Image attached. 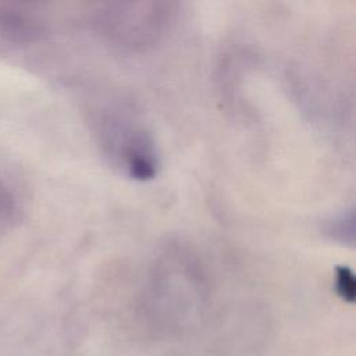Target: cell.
<instances>
[{
	"mask_svg": "<svg viewBox=\"0 0 356 356\" xmlns=\"http://www.w3.org/2000/svg\"><path fill=\"white\" fill-rule=\"evenodd\" d=\"M175 6L164 1L113 3L100 7L93 18L96 32L114 46L140 50L157 43L168 31Z\"/></svg>",
	"mask_w": 356,
	"mask_h": 356,
	"instance_id": "obj_1",
	"label": "cell"
},
{
	"mask_svg": "<svg viewBox=\"0 0 356 356\" xmlns=\"http://www.w3.org/2000/svg\"><path fill=\"white\" fill-rule=\"evenodd\" d=\"M102 124V145L113 161L134 179L154 178L159 159L154 142L145 128L118 115L106 117Z\"/></svg>",
	"mask_w": 356,
	"mask_h": 356,
	"instance_id": "obj_2",
	"label": "cell"
},
{
	"mask_svg": "<svg viewBox=\"0 0 356 356\" xmlns=\"http://www.w3.org/2000/svg\"><path fill=\"white\" fill-rule=\"evenodd\" d=\"M335 285H337V291L341 293V296L346 300H353L355 298V278L352 271L345 267L341 266L337 268V275H335Z\"/></svg>",
	"mask_w": 356,
	"mask_h": 356,
	"instance_id": "obj_5",
	"label": "cell"
},
{
	"mask_svg": "<svg viewBox=\"0 0 356 356\" xmlns=\"http://www.w3.org/2000/svg\"><path fill=\"white\" fill-rule=\"evenodd\" d=\"M327 234L339 242H353V211H345L327 225Z\"/></svg>",
	"mask_w": 356,
	"mask_h": 356,
	"instance_id": "obj_4",
	"label": "cell"
},
{
	"mask_svg": "<svg viewBox=\"0 0 356 356\" xmlns=\"http://www.w3.org/2000/svg\"><path fill=\"white\" fill-rule=\"evenodd\" d=\"M46 26L35 17L13 7H0V39L13 44H29L46 38Z\"/></svg>",
	"mask_w": 356,
	"mask_h": 356,
	"instance_id": "obj_3",
	"label": "cell"
}]
</instances>
